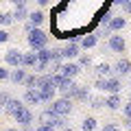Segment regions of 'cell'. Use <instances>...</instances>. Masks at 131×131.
<instances>
[{
	"label": "cell",
	"mask_w": 131,
	"mask_h": 131,
	"mask_svg": "<svg viewBox=\"0 0 131 131\" xmlns=\"http://www.w3.org/2000/svg\"><path fill=\"white\" fill-rule=\"evenodd\" d=\"M114 5H118V7H122V5H125V0H114Z\"/></svg>",
	"instance_id": "39"
},
{
	"label": "cell",
	"mask_w": 131,
	"mask_h": 131,
	"mask_svg": "<svg viewBox=\"0 0 131 131\" xmlns=\"http://www.w3.org/2000/svg\"><path fill=\"white\" fill-rule=\"evenodd\" d=\"M0 79L2 81H11V68L9 66H2V68H0Z\"/></svg>",
	"instance_id": "30"
},
{
	"label": "cell",
	"mask_w": 131,
	"mask_h": 131,
	"mask_svg": "<svg viewBox=\"0 0 131 131\" xmlns=\"http://www.w3.org/2000/svg\"><path fill=\"white\" fill-rule=\"evenodd\" d=\"M125 26H127V20L122 18V15H114V20L109 22V28H112V33H118V31H122Z\"/></svg>",
	"instance_id": "18"
},
{
	"label": "cell",
	"mask_w": 131,
	"mask_h": 131,
	"mask_svg": "<svg viewBox=\"0 0 131 131\" xmlns=\"http://www.w3.org/2000/svg\"><path fill=\"white\" fill-rule=\"evenodd\" d=\"M9 39H11V33H9V31H0V42L7 44Z\"/></svg>",
	"instance_id": "33"
},
{
	"label": "cell",
	"mask_w": 131,
	"mask_h": 131,
	"mask_svg": "<svg viewBox=\"0 0 131 131\" xmlns=\"http://www.w3.org/2000/svg\"><path fill=\"white\" fill-rule=\"evenodd\" d=\"M44 20H46V15H44V11H31V18H28V22H31L33 26H39V28H42Z\"/></svg>",
	"instance_id": "20"
},
{
	"label": "cell",
	"mask_w": 131,
	"mask_h": 131,
	"mask_svg": "<svg viewBox=\"0 0 131 131\" xmlns=\"http://www.w3.org/2000/svg\"><path fill=\"white\" fill-rule=\"evenodd\" d=\"M37 5L39 7H48V5H50V0H37Z\"/></svg>",
	"instance_id": "38"
},
{
	"label": "cell",
	"mask_w": 131,
	"mask_h": 131,
	"mask_svg": "<svg viewBox=\"0 0 131 131\" xmlns=\"http://www.w3.org/2000/svg\"><path fill=\"white\" fill-rule=\"evenodd\" d=\"M129 101H131V94H129Z\"/></svg>",
	"instance_id": "42"
},
{
	"label": "cell",
	"mask_w": 131,
	"mask_h": 131,
	"mask_svg": "<svg viewBox=\"0 0 131 131\" xmlns=\"http://www.w3.org/2000/svg\"><path fill=\"white\" fill-rule=\"evenodd\" d=\"M52 63H66L61 48H52Z\"/></svg>",
	"instance_id": "28"
},
{
	"label": "cell",
	"mask_w": 131,
	"mask_h": 131,
	"mask_svg": "<svg viewBox=\"0 0 131 131\" xmlns=\"http://www.w3.org/2000/svg\"><path fill=\"white\" fill-rule=\"evenodd\" d=\"M24 103L28 105V107H35V105H42V94H39L37 88H26L22 94Z\"/></svg>",
	"instance_id": "7"
},
{
	"label": "cell",
	"mask_w": 131,
	"mask_h": 131,
	"mask_svg": "<svg viewBox=\"0 0 131 131\" xmlns=\"http://www.w3.org/2000/svg\"><path fill=\"white\" fill-rule=\"evenodd\" d=\"M90 107H92L94 112L107 107V98H103V96H92V98H90Z\"/></svg>",
	"instance_id": "21"
},
{
	"label": "cell",
	"mask_w": 131,
	"mask_h": 131,
	"mask_svg": "<svg viewBox=\"0 0 131 131\" xmlns=\"http://www.w3.org/2000/svg\"><path fill=\"white\" fill-rule=\"evenodd\" d=\"M37 63H39V57H37V52L35 50H26L24 52V57H22V68H37Z\"/></svg>",
	"instance_id": "12"
},
{
	"label": "cell",
	"mask_w": 131,
	"mask_h": 131,
	"mask_svg": "<svg viewBox=\"0 0 131 131\" xmlns=\"http://www.w3.org/2000/svg\"><path fill=\"white\" fill-rule=\"evenodd\" d=\"M107 46H109V50H112V52H116V55H118V52H125L127 50V39L122 37V35H118V33H114L112 37L107 39Z\"/></svg>",
	"instance_id": "8"
},
{
	"label": "cell",
	"mask_w": 131,
	"mask_h": 131,
	"mask_svg": "<svg viewBox=\"0 0 131 131\" xmlns=\"http://www.w3.org/2000/svg\"><path fill=\"white\" fill-rule=\"evenodd\" d=\"M81 70H83V68H81V66L77 63V61H66V63H63V68H61V72H63V74L68 77V79H77V77L81 74Z\"/></svg>",
	"instance_id": "11"
},
{
	"label": "cell",
	"mask_w": 131,
	"mask_h": 131,
	"mask_svg": "<svg viewBox=\"0 0 131 131\" xmlns=\"http://www.w3.org/2000/svg\"><path fill=\"white\" fill-rule=\"evenodd\" d=\"M122 112H125L127 118H131V101H127V103L122 105Z\"/></svg>",
	"instance_id": "34"
},
{
	"label": "cell",
	"mask_w": 131,
	"mask_h": 131,
	"mask_svg": "<svg viewBox=\"0 0 131 131\" xmlns=\"http://www.w3.org/2000/svg\"><path fill=\"white\" fill-rule=\"evenodd\" d=\"M68 98H74V101H81V103H90V88H85V85H79V83H74L72 85V90H70V96Z\"/></svg>",
	"instance_id": "6"
},
{
	"label": "cell",
	"mask_w": 131,
	"mask_h": 131,
	"mask_svg": "<svg viewBox=\"0 0 131 131\" xmlns=\"http://www.w3.org/2000/svg\"><path fill=\"white\" fill-rule=\"evenodd\" d=\"M122 11H125V13H131V0H125V5H122Z\"/></svg>",
	"instance_id": "36"
},
{
	"label": "cell",
	"mask_w": 131,
	"mask_h": 131,
	"mask_svg": "<svg viewBox=\"0 0 131 131\" xmlns=\"http://www.w3.org/2000/svg\"><path fill=\"white\" fill-rule=\"evenodd\" d=\"M120 105H122V103H120V94H109V96H107V109L116 112Z\"/></svg>",
	"instance_id": "24"
},
{
	"label": "cell",
	"mask_w": 131,
	"mask_h": 131,
	"mask_svg": "<svg viewBox=\"0 0 131 131\" xmlns=\"http://www.w3.org/2000/svg\"><path fill=\"white\" fill-rule=\"evenodd\" d=\"M26 42H28V48H31V50L37 52V50H42V48L48 46V35L39 26H35V28H31V31L26 33Z\"/></svg>",
	"instance_id": "2"
},
{
	"label": "cell",
	"mask_w": 131,
	"mask_h": 131,
	"mask_svg": "<svg viewBox=\"0 0 131 131\" xmlns=\"http://www.w3.org/2000/svg\"><path fill=\"white\" fill-rule=\"evenodd\" d=\"M94 72H96L98 77H112L114 74V66L107 63V61H101L98 66H94Z\"/></svg>",
	"instance_id": "16"
},
{
	"label": "cell",
	"mask_w": 131,
	"mask_h": 131,
	"mask_svg": "<svg viewBox=\"0 0 131 131\" xmlns=\"http://www.w3.org/2000/svg\"><path fill=\"white\" fill-rule=\"evenodd\" d=\"M81 129L83 131H96V118L94 116H85L81 120Z\"/></svg>",
	"instance_id": "22"
},
{
	"label": "cell",
	"mask_w": 131,
	"mask_h": 131,
	"mask_svg": "<svg viewBox=\"0 0 131 131\" xmlns=\"http://www.w3.org/2000/svg\"><path fill=\"white\" fill-rule=\"evenodd\" d=\"M122 125H125V127H129V129H131V118H127V116H125V118H122Z\"/></svg>",
	"instance_id": "37"
},
{
	"label": "cell",
	"mask_w": 131,
	"mask_h": 131,
	"mask_svg": "<svg viewBox=\"0 0 131 131\" xmlns=\"http://www.w3.org/2000/svg\"><path fill=\"white\" fill-rule=\"evenodd\" d=\"M33 131H57V129L50 125V122H39V127H35Z\"/></svg>",
	"instance_id": "31"
},
{
	"label": "cell",
	"mask_w": 131,
	"mask_h": 131,
	"mask_svg": "<svg viewBox=\"0 0 131 131\" xmlns=\"http://www.w3.org/2000/svg\"><path fill=\"white\" fill-rule=\"evenodd\" d=\"M26 77H28L26 68H13V70H11V83L13 85H24Z\"/></svg>",
	"instance_id": "14"
},
{
	"label": "cell",
	"mask_w": 131,
	"mask_h": 131,
	"mask_svg": "<svg viewBox=\"0 0 131 131\" xmlns=\"http://www.w3.org/2000/svg\"><path fill=\"white\" fill-rule=\"evenodd\" d=\"M24 88H39V74L37 72H28L26 81H24Z\"/></svg>",
	"instance_id": "25"
},
{
	"label": "cell",
	"mask_w": 131,
	"mask_h": 131,
	"mask_svg": "<svg viewBox=\"0 0 131 131\" xmlns=\"http://www.w3.org/2000/svg\"><path fill=\"white\" fill-rule=\"evenodd\" d=\"M98 35L96 33H88V35H81V48L83 50H90V48H96L98 46Z\"/></svg>",
	"instance_id": "13"
},
{
	"label": "cell",
	"mask_w": 131,
	"mask_h": 131,
	"mask_svg": "<svg viewBox=\"0 0 131 131\" xmlns=\"http://www.w3.org/2000/svg\"><path fill=\"white\" fill-rule=\"evenodd\" d=\"M9 2L13 5V9H15V7H26L28 5V0H9Z\"/></svg>",
	"instance_id": "35"
},
{
	"label": "cell",
	"mask_w": 131,
	"mask_h": 131,
	"mask_svg": "<svg viewBox=\"0 0 131 131\" xmlns=\"http://www.w3.org/2000/svg\"><path fill=\"white\" fill-rule=\"evenodd\" d=\"M52 107H55V112L59 114V116H70L72 109H74V98H68V96H59L52 101Z\"/></svg>",
	"instance_id": "4"
},
{
	"label": "cell",
	"mask_w": 131,
	"mask_h": 131,
	"mask_svg": "<svg viewBox=\"0 0 131 131\" xmlns=\"http://www.w3.org/2000/svg\"><path fill=\"white\" fill-rule=\"evenodd\" d=\"M103 131H122L120 125H116V122H107V125H103Z\"/></svg>",
	"instance_id": "32"
},
{
	"label": "cell",
	"mask_w": 131,
	"mask_h": 131,
	"mask_svg": "<svg viewBox=\"0 0 131 131\" xmlns=\"http://www.w3.org/2000/svg\"><path fill=\"white\" fill-rule=\"evenodd\" d=\"M13 98H15V96H11L7 90H2V94H0V105H2V107H7V105L13 101Z\"/></svg>",
	"instance_id": "29"
},
{
	"label": "cell",
	"mask_w": 131,
	"mask_h": 131,
	"mask_svg": "<svg viewBox=\"0 0 131 131\" xmlns=\"http://www.w3.org/2000/svg\"><path fill=\"white\" fill-rule=\"evenodd\" d=\"M94 88L98 92H107V94H120L122 83H120V77L112 74V77H98L94 81Z\"/></svg>",
	"instance_id": "1"
},
{
	"label": "cell",
	"mask_w": 131,
	"mask_h": 131,
	"mask_svg": "<svg viewBox=\"0 0 131 131\" xmlns=\"http://www.w3.org/2000/svg\"><path fill=\"white\" fill-rule=\"evenodd\" d=\"M37 57H39V63H52V48H42V50H37Z\"/></svg>",
	"instance_id": "19"
},
{
	"label": "cell",
	"mask_w": 131,
	"mask_h": 131,
	"mask_svg": "<svg viewBox=\"0 0 131 131\" xmlns=\"http://www.w3.org/2000/svg\"><path fill=\"white\" fill-rule=\"evenodd\" d=\"M114 74H116V77H127V74H131V59H127V57L118 59L116 63H114Z\"/></svg>",
	"instance_id": "10"
},
{
	"label": "cell",
	"mask_w": 131,
	"mask_h": 131,
	"mask_svg": "<svg viewBox=\"0 0 131 131\" xmlns=\"http://www.w3.org/2000/svg\"><path fill=\"white\" fill-rule=\"evenodd\" d=\"M114 20V13L109 9H105L103 13H101V18H98V22H101V26H109V22Z\"/></svg>",
	"instance_id": "27"
},
{
	"label": "cell",
	"mask_w": 131,
	"mask_h": 131,
	"mask_svg": "<svg viewBox=\"0 0 131 131\" xmlns=\"http://www.w3.org/2000/svg\"><path fill=\"white\" fill-rule=\"evenodd\" d=\"M13 22H15V18H13V11H2V13H0V24H2V28L11 26Z\"/></svg>",
	"instance_id": "23"
},
{
	"label": "cell",
	"mask_w": 131,
	"mask_h": 131,
	"mask_svg": "<svg viewBox=\"0 0 131 131\" xmlns=\"http://www.w3.org/2000/svg\"><path fill=\"white\" fill-rule=\"evenodd\" d=\"M13 18H15V22H28V18H31L28 7H15L13 9Z\"/></svg>",
	"instance_id": "17"
},
{
	"label": "cell",
	"mask_w": 131,
	"mask_h": 131,
	"mask_svg": "<svg viewBox=\"0 0 131 131\" xmlns=\"http://www.w3.org/2000/svg\"><path fill=\"white\" fill-rule=\"evenodd\" d=\"M59 131H74V129H70V127H66V129H59Z\"/></svg>",
	"instance_id": "41"
},
{
	"label": "cell",
	"mask_w": 131,
	"mask_h": 131,
	"mask_svg": "<svg viewBox=\"0 0 131 131\" xmlns=\"http://www.w3.org/2000/svg\"><path fill=\"white\" fill-rule=\"evenodd\" d=\"M61 52H63V59L66 61L79 59V55H81V37H70L63 46H61Z\"/></svg>",
	"instance_id": "3"
},
{
	"label": "cell",
	"mask_w": 131,
	"mask_h": 131,
	"mask_svg": "<svg viewBox=\"0 0 131 131\" xmlns=\"http://www.w3.org/2000/svg\"><path fill=\"white\" fill-rule=\"evenodd\" d=\"M13 118H15V122H18L20 127H31V122H33V118H35V116H33L31 107H28V105H24V107L20 109Z\"/></svg>",
	"instance_id": "9"
},
{
	"label": "cell",
	"mask_w": 131,
	"mask_h": 131,
	"mask_svg": "<svg viewBox=\"0 0 131 131\" xmlns=\"http://www.w3.org/2000/svg\"><path fill=\"white\" fill-rule=\"evenodd\" d=\"M24 105H26V103H24V98H13V101L5 107V116H15Z\"/></svg>",
	"instance_id": "15"
},
{
	"label": "cell",
	"mask_w": 131,
	"mask_h": 131,
	"mask_svg": "<svg viewBox=\"0 0 131 131\" xmlns=\"http://www.w3.org/2000/svg\"><path fill=\"white\" fill-rule=\"evenodd\" d=\"M22 57H24L22 50L9 48V50L5 52V57H2V61H5V66H9V68H22Z\"/></svg>",
	"instance_id": "5"
},
{
	"label": "cell",
	"mask_w": 131,
	"mask_h": 131,
	"mask_svg": "<svg viewBox=\"0 0 131 131\" xmlns=\"http://www.w3.org/2000/svg\"><path fill=\"white\" fill-rule=\"evenodd\" d=\"M129 83H131V81H129Z\"/></svg>",
	"instance_id": "43"
},
{
	"label": "cell",
	"mask_w": 131,
	"mask_h": 131,
	"mask_svg": "<svg viewBox=\"0 0 131 131\" xmlns=\"http://www.w3.org/2000/svg\"><path fill=\"white\" fill-rule=\"evenodd\" d=\"M2 131H22V129H13V127H7V129H2Z\"/></svg>",
	"instance_id": "40"
},
{
	"label": "cell",
	"mask_w": 131,
	"mask_h": 131,
	"mask_svg": "<svg viewBox=\"0 0 131 131\" xmlns=\"http://www.w3.org/2000/svg\"><path fill=\"white\" fill-rule=\"evenodd\" d=\"M77 63H79L81 68H94V66H92V57H90L88 52H81L79 59H77Z\"/></svg>",
	"instance_id": "26"
}]
</instances>
